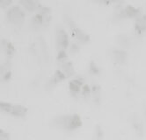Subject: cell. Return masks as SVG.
<instances>
[{"instance_id":"8","label":"cell","mask_w":146,"mask_h":140,"mask_svg":"<svg viewBox=\"0 0 146 140\" xmlns=\"http://www.w3.org/2000/svg\"><path fill=\"white\" fill-rule=\"evenodd\" d=\"M21 5L30 12H33L37 8V1L36 0H20Z\"/></svg>"},{"instance_id":"9","label":"cell","mask_w":146,"mask_h":140,"mask_svg":"<svg viewBox=\"0 0 146 140\" xmlns=\"http://www.w3.org/2000/svg\"><path fill=\"white\" fill-rule=\"evenodd\" d=\"M62 72L64 73V74L66 76H70V75H72L73 73H74V69L72 68V65L70 62H64V65H62Z\"/></svg>"},{"instance_id":"7","label":"cell","mask_w":146,"mask_h":140,"mask_svg":"<svg viewBox=\"0 0 146 140\" xmlns=\"http://www.w3.org/2000/svg\"><path fill=\"white\" fill-rule=\"evenodd\" d=\"M81 85H82V82L78 80V79H75V80H72L70 83V90L72 94V95H76L79 93V91L81 90Z\"/></svg>"},{"instance_id":"3","label":"cell","mask_w":146,"mask_h":140,"mask_svg":"<svg viewBox=\"0 0 146 140\" xmlns=\"http://www.w3.org/2000/svg\"><path fill=\"white\" fill-rule=\"evenodd\" d=\"M1 110L6 113L11 114L14 116L18 117H23L26 116L27 110L25 107L20 106V105H12L9 103H1Z\"/></svg>"},{"instance_id":"10","label":"cell","mask_w":146,"mask_h":140,"mask_svg":"<svg viewBox=\"0 0 146 140\" xmlns=\"http://www.w3.org/2000/svg\"><path fill=\"white\" fill-rule=\"evenodd\" d=\"M11 3H12V0H1V4L3 7L9 6Z\"/></svg>"},{"instance_id":"6","label":"cell","mask_w":146,"mask_h":140,"mask_svg":"<svg viewBox=\"0 0 146 140\" xmlns=\"http://www.w3.org/2000/svg\"><path fill=\"white\" fill-rule=\"evenodd\" d=\"M113 58L117 63L122 64L127 60V53L123 50H115L113 51Z\"/></svg>"},{"instance_id":"1","label":"cell","mask_w":146,"mask_h":140,"mask_svg":"<svg viewBox=\"0 0 146 140\" xmlns=\"http://www.w3.org/2000/svg\"><path fill=\"white\" fill-rule=\"evenodd\" d=\"M53 124L57 128H61L65 131H71L79 128L82 125V122L80 117L78 115L62 116L56 118L53 121Z\"/></svg>"},{"instance_id":"2","label":"cell","mask_w":146,"mask_h":140,"mask_svg":"<svg viewBox=\"0 0 146 140\" xmlns=\"http://www.w3.org/2000/svg\"><path fill=\"white\" fill-rule=\"evenodd\" d=\"M7 17H8V19L10 20V22L13 23L15 26L22 25L25 19V14L23 12V11L20 8H19L18 6H15L10 9L7 13Z\"/></svg>"},{"instance_id":"4","label":"cell","mask_w":146,"mask_h":140,"mask_svg":"<svg viewBox=\"0 0 146 140\" xmlns=\"http://www.w3.org/2000/svg\"><path fill=\"white\" fill-rule=\"evenodd\" d=\"M56 43L60 48V50L62 49H66L67 47L69 46V38L68 35L66 34V32L64 31L62 29H59L57 31L56 34Z\"/></svg>"},{"instance_id":"11","label":"cell","mask_w":146,"mask_h":140,"mask_svg":"<svg viewBox=\"0 0 146 140\" xmlns=\"http://www.w3.org/2000/svg\"><path fill=\"white\" fill-rule=\"evenodd\" d=\"M91 66L92 67V69H93V71H92V74H99V73H100L99 68H96V66L94 65V64H92H92H91Z\"/></svg>"},{"instance_id":"12","label":"cell","mask_w":146,"mask_h":140,"mask_svg":"<svg viewBox=\"0 0 146 140\" xmlns=\"http://www.w3.org/2000/svg\"><path fill=\"white\" fill-rule=\"evenodd\" d=\"M145 115H146V113H145Z\"/></svg>"},{"instance_id":"5","label":"cell","mask_w":146,"mask_h":140,"mask_svg":"<svg viewBox=\"0 0 146 140\" xmlns=\"http://www.w3.org/2000/svg\"><path fill=\"white\" fill-rule=\"evenodd\" d=\"M135 29L139 34H143L146 31V16H140L137 19Z\"/></svg>"}]
</instances>
